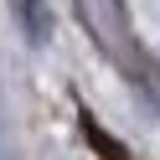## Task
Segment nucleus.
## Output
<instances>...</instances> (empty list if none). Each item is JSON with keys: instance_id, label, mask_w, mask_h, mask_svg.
I'll use <instances>...</instances> for the list:
<instances>
[{"instance_id": "1", "label": "nucleus", "mask_w": 160, "mask_h": 160, "mask_svg": "<svg viewBox=\"0 0 160 160\" xmlns=\"http://www.w3.org/2000/svg\"><path fill=\"white\" fill-rule=\"evenodd\" d=\"M78 5H83L88 26H93L98 47H103L108 57H119L129 72H145V62H139L134 42H129V21H124V11H119V0H78Z\"/></svg>"}]
</instances>
